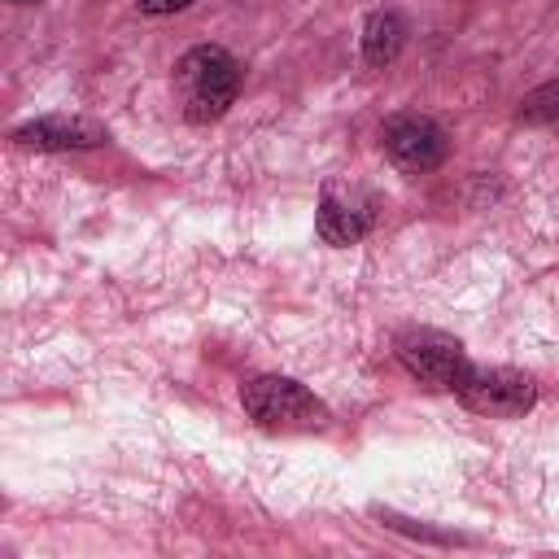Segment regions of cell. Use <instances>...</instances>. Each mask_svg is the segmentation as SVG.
<instances>
[{
	"mask_svg": "<svg viewBox=\"0 0 559 559\" xmlns=\"http://www.w3.org/2000/svg\"><path fill=\"white\" fill-rule=\"evenodd\" d=\"M454 397L476 411V415H489V419H515L524 415L533 402H537V384L528 371H515V367H467L463 380L454 384Z\"/></svg>",
	"mask_w": 559,
	"mask_h": 559,
	"instance_id": "3",
	"label": "cell"
},
{
	"mask_svg": "<svg viewBox=\"0 0 559 559\" xmlns=\"http://www.w3.org/2000/svg\"><path fill=\"white\" fill-rule=\"evenodd\" d=\"M192 0H140V13H148V17H162V13H179V9H188Z\"/></svg>",
	"mask_w": 559,
	"mask_h": 559,
	"instance_id": "10",
	"label": "cell"
},
{
	"mask_svg": "<svg viewBox=\"0 0 559 559\" xmlns=\"http://www.w3.org/2000/svg\"><path fill=\"white\" fill-rule=\"evenodd\" d=\"M179 100L188 122H214L236 105L240 92V61L218 44H197L175 66Z\"/></svg>",
	"mask_w": 559,
	"mask_h": 559,
	"instance_id": "1",
	"label": "cell"
},
{
	"mask_svg": "<svg viewBox=\"0 0 559 559\" xmlns=\"http://www.w3.org/2000/svg\"><path fill=\"white\" fill-rule=\"evenodd\" d=\"M397 362L415 380H424L432 389H450V393L463 380V371L472 367L463 341H454L450 332H437V328H411V332H402L397 336Z\"/></svg>",
	"mask_w": 559,
	"mask_h": 559,
	"instance_id": "4",
	"label": "cell"
},
{
	"mask_svg": "<svg viewBox=\"0 0 559 559\" xmlns=\"http://www.w3.org/2000/svg\"><path fill=\"white\" fill-rule=\"evenodd\" d=\"M245 415L271 432H314L328 424V406L293 376H253L240 384Z\"/></svg>",
	"mask_w": 559,
	"mask_h": 559,
	"instance_id": "2",
	"label": "cell"
},
{
	"mask_svg": "<svg viewBox=\"0 0 559 559\" xmlns=\"http://www.w3.org/2000/svg\"><path fill=\"white\" fill-rule=\"evenodd\" d=\"M380 140H384V153H389L402 170H411V175L441 166L445 153H450L445 131H441L428 114H393V118L380 127Z\"/></svg>",
	"mask_w": 559,
	"mask_h": 559,
	"instance_id": "5",
	"label": "cell"
},
{
	"mask_svg": "<svg viewBox=\"0 0 559 559\" xmlns=\"http://www.w3.org/2000/svg\"><path fill=\"white\" fill-rule=\"evenodd\" d=\"M515 118L528 122V127H542V131H555V135H559V79L533 87V92L520 100Z\"/></svg>",
	"mask_w": 559,
	"mask_h": 559,
	"instance_id": "9",
	"label": "cell"
},
{
	"mask_svg": "<svg viewBox=\"0 0 559 559\" xmlns=\"http://www.w3.org/2000/svg\"><path fill=\"white\" fill-rule=\"evenodd\" d=\"M9 4H35V0H9Z\"/></svg>",
	"mask_w": 559,
	"mask_h": 559,
	"instance_id": "11",
	"label": "cell"
},
{
	"mask_svg": "<svg viewBox=\"0 0 559 559\" xmlns=\"http://www.w3.org/2000/svg\"><path fill=\"white\" fill-rule=\"evenodd\" d=\"M406 44V22L393 9H376L362 22V61L367 66H389Z\"/></svg>",
	"mask_w": 559,
	"mask_h": 559,
	"instance_id": "8",
	"label": "cell"
},
{
	"mask_svg": "<svg viewBox=\"0 0 559 559\" xmlns=\"http://www.w3.org/2000/svg\"><path fill=\"white\" fill-rule=\"evenodd\" d=\"M105 127L92 118H70V114H48L35 122H22L13 131V144L22 148H44V153H66V148H96L105 144Z\"/></svg>",
	"mask_w": 559,
	"mask_h": 559,
	"instance_id": "6",
	"label": "cell"
},
{
	"mask_svg": "<svg viewBox=\"0 0 559 559\" xmlns=\"http://www.w3.org/2000/svg\"><path fill=\"white\" fill-rule=\"evenodd\" d=\"M314 231L328 245H336V249L358 245L371 231V205L367 201H354V197H341L336 188H328L323 201H319V214H314Z\"/></svg>",
	"mask_w": 559,
	"mask_h": 559,
	"instance_id": "7",
	"label": "cell"
}]
</instances>
